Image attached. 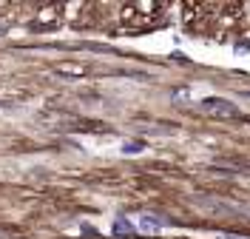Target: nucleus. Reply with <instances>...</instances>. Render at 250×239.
<instances>
[{
	"label": "nucleus",
	"instance_id": "obj_1",
	"mask_svg": "<svg viewBox=\"0 0 250 239\" xmlns=\"http://www.w3.org/2000/svg\"><path fill=\"white\" fill-rule=\"evenodd\" d=\"M60 71H71V74H83L85 71V65H77V63H62V65H57Z\"/></svg>",
	"mask_w": 250,
	"mask_h": 239
}]
</instances>
